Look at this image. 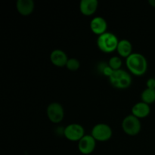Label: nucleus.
<instances>
[{
    "label": "nucleus",
    "mask_w": 155,
    "mask_h": 155,
    "mask_svg": "<svg viewBox=\"0 0 155 155\" xmlns=\"http://www.w3.org/2000/svg\"><path fill=\"white\" fill-rule=\"evenodd\" d=\"M117 51L120 56L127 58L133 53V45L131 42L127 39H123L119 40Z\"/></svg>",
    "instance_id": "nucleus-14"
},
{
    "label": "nucleus",
    "mask_w": 155,
    "mask_h": 155,
    "mask_svg": "<svg viewBox=\"0 0 155 155\" xmlns=\"http://www.w3.org/2000/svg\"><path fill=\"white\" fill-rule=\"evenodd\" d=\"M150 112H151L150 104H147L142 101L136 102L132 107V114H133L139 119L148 117Z\"/></svg>",
    "instance_id": "nucleus-12"
},
{
    "label": "nucleus",
    "mask_w": 155,
    "mask_h": 155,
    "mask_svg": "<svg viewBox=\"0 0 155 155\" xmlns=\"http://www.w3.org/2000/svg\"><path fill=\"white\" fill-rule=\"evenodd\" d=\"M114 71V70L112 69V68H110L109 65H105V66L103 68L102 73H103V74H104V75L106 76V77H110V76L112 75V74H113Z\"/></svg>",
    "instance_id": "nucleus-18"
},
{
    "label": "nucleus",
    "mask_w": 155,
    "mask_h": 155,
    "mask_svg": "<svg viewBox=\"0 0 155 155\" xmlns=\"http://www.w3.org/2000/svg\"><path fill=\"white\" fill-rule=\"evenodd\" d=\"M122 129L126 134L129 136H136L142 129L140 119L133 114H129L122 121Z\"/></svg>",
    "instance_id": "nucleus-4"
},
{
    "label": "nucleus",
    "mask_w": 155,
    "mask_h": 155,
    "mask_svg": "<svg viewBox=\"0 0 155 155\" xmlns=\"http://www.w3.org/2000/svg\"><path fill=\"white\" fill-rule=\"evenodd\" d=\"M147 88L149 89H155V79L154 78H149L146 81Z\"/></svg>",
    "instance_id": "nucleus-19"
},
{
    "label": "nucleus",
    "mask_w": 155,
    "mask_h": 155,
    "mask_svg": "<svg viewBox=\"0 0 155 155\" xmlns=\"http://www.w3.org/2000/svg\"><path fill=\"white\" fill-rule=\"evenodd\" d=\"M35 8L33 0H17L16 8L18 13L24 16H27L33 13Z\"/></svg>",
    "instance_id": "nucleus-13"
},
{
    "label": "nucleus",
    "mask_w": 155,
    "mask_h": 155,
    "mask_svg": "<svg viewBox=\"0 0 155 155\" xmlns=\"http://www.w3.org/2000/svg\"><path fill=\"white\" fill-rule=\"evenodd\" d=\"M69 58L64 51L59 48L54 49L50 54V60L51 63L57 67H64Z\"/></svg>",
    "instance_id": "nucleus-10"
},
{
    "label": "nucleus",
    "mask_w": 155,
    "mask_h": 155,
    "mask_svg": "<svg viewBox=\"0 0 155 155\" xmlns=\"http://www.w3.org/2000/svg\"><path fill=\"white\" fill-rule=\"evenodd\" d=\"M142 101L147 104H152L155 101V89L146 88L141 93Z\"/></svg>",
    "instance_id": "nucleus-15"
},
{
    "label": "nucleus",
    "mask_w": 155,
    "mask_h": 155,
    "mask_svg": "<svg viewBox=\"0 0 155 155\" xmlns=\"http://www.w3.org/2000/svg\"><path fill=\"white\" fill-rule=\"evenodd\" d=\"M96 142L91 134H86L78 142V149L83 154H89L93 152L96 146Z\"/></svg>",
    "instance_id": "nucleus-8"
},
{
    "label": "nucleus",
    "mask_w": 155,
    "mask_h": 155,
    "mask_svg": "<svg viewBox=\"0 0 155 155\" xmlns=\"http://www.w3.org/2000/svg\"><path fill=\"white\" fill-rule=\"evenodd\" d=\"M66 67L69 71H76L80 68V62L76 58H70L68 59V62L66 64Z\"/></svg>",
    "instance_id": "nucleus-17"
},
{
    "label": "nucleus",
    "mask_w": 155,
    "mask_h": 155,
    "mask_svg": "<svg viewBox=\"0 0 155 155\" xmlns=\"http://www.w3.org/2000/svg\"><path fill=\"white\" fill-rule=\"evenodd\" d=\"M148 3H149L152 7L155 8V0H148Z\"/></svg>",
    "instance_id": "nucleus-20"
},
{
    "label": "nucleus",
    "mask_w": 155,
    "mask_h": 155,
    "mask_svg": "<svg viewBox=\"0 0 155 155\" xmlns=\"http://www.w3.org/2000/svg\"><path fill=\"white\" fill-rule=\"evenodd\" d=\"M113 131L108 124L104 123L97 124L92 127L91 135L97 142H106L111 138Z\"/></svg>",
    "instance_id": "nucleus-5"
},
{
    "label": "nucleus",
    "mask_w": 155,
    "mask_h": 155,
    "mask_svg": "<svg viewBox=\"0 0 155 155\" xmlns=\"http://www.w3.org/2000/svg\"><path fill=\"white\" fill-rule=\"evenodd\" d=\"M98 7V0H81L79 5L80 11L86 16L92 15Z\"/></svg>",
    "instance_id": "nucleus-11"
},
{
    "label": "nucleus",
    "mask_w": 155,
    "mask_h": 155,
    "mask_svg": "<svg viewBox=\"0 0 155 155\" xmlns=\"http://www.w3.org/2000/svg\"><path fill=\"white\" fill-rule=\"evenodd\" d=\"M90 29L95 34L100 36L107 32V21L103 17H95L90 21Z\"/></svg>",
    "instance_id": "nucleus-9"
},
{
    "label": "nucleus",
    "mask_w": 155,
    "mask_h": 155,
    "mask_svg": "<svg viewBox=\"0 0 155 155\" xmlns=\"http://www.w3.org/2000/svg\"><path fill=\"white\" fill-rule=\"evenodd\" d=\"M46 114L51 122L58 124L63 120L64 117V110L61 103L54 101L47 106Z\"/></svg>",
    "instance_id": "nucleus-6"
},
{
    "label": "nucleus",
    "mask_w": 155,
    "mask_h": 155,
    "mask_svg": "<svg viewBox=\"0 0 155 155\" xmlns=\"http://www.w3.org/2000/svg\"><path fill=\"white\" fill-rule=\"evenodd\" d=\"M97 45L101 51L110 53L117 50L119 39L117 36L111 32H105L97 38Z\"/></svg>",
    "instance_id": "nucleus-2"
},
{
    "label": "nucleus",
    "mask_w": 155,
    "mask_h": 155,
    "mask_svg": "<svg viewBox=\"0 0 155 155\" xmlns=\"http://www.w3.org/2000/svg\"><path fill=\"white\" fill-rule=\"evenodd\" d=\"M109 81L114 87L117 89H127L132 84V77L128 72L123 69L114 71L112 75L109 77Z\"/></svg>",
    "instance_id": "nucleus-3"
},
{
    "label": "nucleus",
    "mask_w": 155,
    "mask_h": 155,
    "mask_svg": "<svg viewBox=\"0 0 155 155\" xmlns=\"http://www.w3.org/2000/svg\"><path fill=\"white\" fill-rule=\"evenodd\" d=\"M64 135L67 139L72 142H79L85 136L84 127L79 124H70L64 130Z\"/></svg>",
    "instance_id": "nucleus-7"
},
{
    "label": "nucleus",
    "mask_w": 155,
    "mask_h": 155,
    "mask_svg": "<svg viewBox=\"0 0 155 155\" xmlns=\"http://www.w3.org/2000/svg\"><path fill=\"white\" fill-rule=\"evenodd\" d=\"M108 65L112 68L113 70L116 71V70L121 69V66H122V59L120 56H112L108 61Z\"/></svg>",
    "instance_id": "nucleus-16"
},
{
    "label": "nucleus",
    "mask_w": 155,
    "mask_h": 155,
    "mask_svg": "<svg viewBox=\"0 0 155 155\" xmlns=\"http://www.w3.org/2000/svg\"><path fill=\"white\" fill-rule=\"evenodd\" d=\"M127 68L136 76H142L148 70V61L142 54L133 52L126 59Z\"/></svg>",
    "instance_id": "nucleus-1"
}]
</instances>
